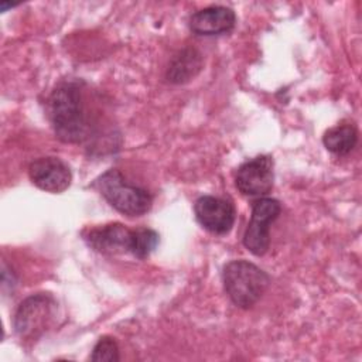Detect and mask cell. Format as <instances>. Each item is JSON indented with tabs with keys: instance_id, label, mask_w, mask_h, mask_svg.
Instances as JSON below:
<instances>
[{
	"instance_id": "6da1fadb",
	"label": "cell",
	"mask_w": 362,
	"mask_h": 362,
	"mask_svg": "<svg viewBox=\"0 0 362 362\" xmlns=\"http://www.w3.org/2000/svg\"><path fill=\"white\" fill-rule=\"evenodd\" d=\"M49 120L55 136L64 143H81L88 137L82 89L78 82L59 83L48 99Z\"/></svg>"
},
{
	"instance_id": "52a82bcc",
	"label": "cell",
	"mask_w": 362,
	"mask_h": 362,
	"mask_svg": "<svg viewBox=\"0 0 362 362\" xmlns=\"http://www.w3.org/2000/svg\"><path fill=\"white\" fill-rule=\"evenodd\" d=\"M86 245L102 255L132 253L134 243V229H129L120 222H110L89 228L82 232Z\"/></svg>"
},
{
	"instance_id": "30bf717a",
	"label": "cell",
	"mask_w": 362,
	"mask_h": 362,
	"mask_svg": "<svg viewBox=\"0 0 362 362\" xmlns=\"http://www.w3.org/2000/svg\"><path fill=\"white\" fill-rule=\"evenodd\" d=\"M236 24V14L226 6H209L189 17V30L197 35L228 34Z\"/></svg>"
},
{
	"instance_id": "3957f363",
	"label": "cell",
	"mask_w": 362,
	"mask_h": 362,
	"mask_svg": "<svg viewBox=\"0 0 362 362\" xmlns=\"http://www.w3.org/2000/svg\"><path fill=\"white\" fill-rule=\"evenodd\" d=\"M95 188L112 208L126 216H140L151 209V194L144 188L129 184L116 168L105 171L95 181Z\"/></svg>"
},
{
	"instance_id": "8992f818",
	"label": "cell",
	"mask_w": 362,
	"mask_h": 362,
	"mask_svg": "<svg viewBox=\"0 0 362 362\" xmlns=\"http://www.w3.org/2000/svg\"><path fill=\"white\" fill-rule=\"evenodd\" d=\"M273 158L266 154L256 156L239 165L235 185L246 197H264L273 188Z\"/></svg>"
},
{
	"instance_id": "5bb4252c",
	"label": "cell",
	"mask_w": 362,
	"mask_h": 362,
	"mask_svg": "<svg viewBox=\"0 0 362 362\" xmlns=\"http://www.w3.org/2000/svg\"><path fill=\"white\" fill-rule=\"evenodd\" d=\"M90 361L93 362H115L119 361V345L115 338L105 335L99 338V341L95 344Z\"/></svg>"
},
{
	"instance_id": "9c48e42d",
	"label": "cell",
	"mask_w": 362,
	"mask_h": 362,
	"mask_svg": "<svg viewBox=\"0 0 362 362\" xmlns=\"http://www.w3.org/2000/svg\"><path fill=\"white\" fill-rule=\"evenodd\" d=\"M28 175L35 187L51 194L64 192L72 181L68 164L51 156L35 158L28 167Z\"/></svg>"
},
{
	"instance_id": "7a4b0ae2",
	"label": "cell",
	"mask_w": 362,
	"mask_h": 362,
	"mask_svg": "<svg viewBox=\"0 0 362 362\" xmlns=\"http://www.w3.org/2000/svg\"><path fill=\"white\" fill-rule=\"evenodd\" d=\"M223 288L230 301L243 310L252 308L266 293L270 276L247 260H232L223 266Z\"/></svg>"
},
{
	"instance_id": "277c9868",
	"label": "cell",
	"mask_w": 362,
	"mask_h": 362,
	"mask_svg": "<svg viewBox=\"0 0 362 362\" xmlns=\"http://www.w3.org/2000/svg\"><path fill=\"white\" fill-rule=\"evenodd\" d=\"M57 301L48 293H37L23 300L16 310L13 328L21 339H37L48 327Z\"/></svg>"
},
{
	"instance_id": "ba28073f",
	"label": "cell",
	"mask_w": 362,
	"mask_h": 362,
	"mask_svg": "<svg viewBox=\"0 0 362 362\" xmlns=\"http://www.w3.org/2000/svg\"><path fill=\"white\" fill-rule=\"evenodd\" d=\"M194 212L198 223L215 235L228 233L236 218L232 202L214 195L199 197L194 204Z\"/></svg>"
},
{
	"instance_id": "4fadbf2b",
	"label": "cell",
	"mask_w": 362,
	"mask_h": 362,
	"mask_svg": "<svg viewBox=\"0 0 362 362\" xmlns=\"http://www.w3.org/2000/svg\"><path fill=\"white\" fill-rule=\"evenodd\" d=\"M158 242H160V236L154 229L147 228V226L136 228L132 255L136 256L137 259L143 260L153 253V250L157 247Z\"/></svg>"
},
{
	"instance_id": "5b68a950",
	"label": "cell",
	"mask_w": 362,
	"mask_h": 362,
	"mask_svg": "<svg viewBox=\"0 0 362 362\" xmlns=\"http://www.w3.org/2000/svg\"><path fill=\"white\" fill-rule=\"evenodd\" d=\"M281 204L269 197L253 202L249 225L243 233V246L255 256H263L270 247V225L279 218Z\"/></svg>"
},
{
	"instance_id": "7c38bea8",
	"label": "cell",
	"mask_w": 362,
	"mask_h": 362,
	"mask_svg": "<svg viewBox=\"0 0 362 362\" xmlns=\"http://www.w3.org/2000/svg\"><path fill=\"white\" fill-rule=\"evenodd\" d=\"M322 143L329 153L335 156H346L358 143V129L352 123L337 124L324 133Z\"/></svg>"
},
{
	"instance_id": "8fae6325",
	"label": "cell",
	"mask_w": 362,
	"mask_h": 362,
	"mask_svg": "<svg viewBox=\"0 0 362 362\" xmlns=\"http://www.w3.org/2000/svg\"><path fill=\"white\" fill-rule=\"evenodd\" d=\"M204 66L202 54L194 47L180 49L170 61L165 78L171 83H185L194 79Z\"/></svg>"
}]
</instances>
